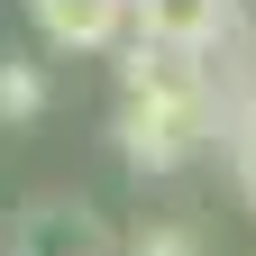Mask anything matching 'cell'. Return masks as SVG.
Segmentation results:
<instances>
[{
    "label": "cell",
    "instance_id": "cell-1",
    "mask_svg": "<svg viewBox=\"0 0 256 256\" xmlns=\"http://www.w3.org/2000/svg\"><path fill=\"white\" fill-rule=\"evenodd\" d=\"M202 146H220V101H119V156L138 174H183Z\"/></svg>",
    "mask_w": 256,
    "mask_h": 256
},
{
    "label": "cell",
    "instance_id": "cell-2",
    "mask_svg": "<svg viewBox=\"0 0 256 256\" xmlns=\"http://www.w3.org/2000/svg\"><path fill=\"white\" fill-rule=\"evenodd\" d=\"M128 28L146 46H174V55H220L247 28V0H128Z\"/></svg>",
    "mask_w": 256,
    "mask_h": 256
},
{
    "label": "cell",
    "instance_id": "cell-3",
    "mask_svg": "<svg viewBox=\"0 0 256 256\" xmlns=\"http://www.w3.org/2000/svg\"><path fill=\"white\" fill-rule=\"evenodd\" d=\"M119 101H220V82H210L202 55H174V46L128 37V55H119Z\"/></svg>",
    "mask_w": 256,
    "mask_h": 256
},
{
    "label": "cell",
    "instance_id": "cell-4",
    "mask_svg": "<svg viewBox=\"0 0 256 256\" xmlns=\"http://www.w3.org/2000/svg\"><path fill=\"white\" fill-rule=\"evenodd\" d=\"M10 256H119V238H110V220L92 202H37L18 220Z\"/></svg>",
    "mask_w": 256,
    "mask_h": 256
},
{
    "label": "cell",
    "instance_id": "cell-5",
    "mask_svg": "<svg viewBox=\"0 0 256 256\" xmlns=\"http://www.w3.org/2000/svg\"><path fill=\"white\" fill-rule=\"evenodd\" d=\"M37 37L64 46V55H110L128 37V0H28Z\"/></svg>",
    "mask_w": 256,
    "mask_h": 256
},
{
    "label": "cell",
    "instance_id": "cell-6",
    "mask_svg": "<svg viewBox=\"0 0 256 256\" xmlns=\"http://www.w3.org/2000/svg\"><path fill=\"white\" fill-rule=\"evenodd\" d=\"M28 119H46V64L0 46V128H28Z\"/></svg>",
    "mask_w": 256,
    "mask_h": 256
},
{
    "label": "cell",
    "instance_id": "cell-7",
    "mask_svg": "<svg viewBox=\"0 0 256 256\" xmlns=\"http://www.w3.org/2000/svg\"><path fill=\"white\" fill-rule=\"evenodd\" d=\"M128 256H210V247H202L192 220H146V229L128 238Z\"/></svg>",
    "mask_w": 256,
    "mask_h": 256
}]
</instances>
